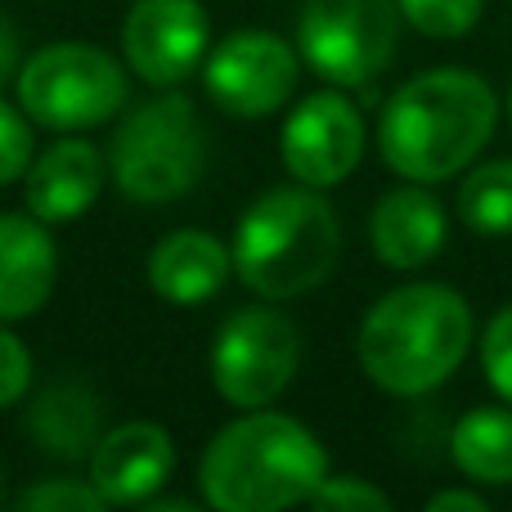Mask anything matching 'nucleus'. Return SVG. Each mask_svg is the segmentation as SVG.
<instances>
[{
  "instance_id": "aec40b11",
  "label": "nucleus",
  "mask_w": 512,
  "mask_h": 512,
  "mask_svg": "<svg viewBox=\"0 0 512 512\" xmlns=\"http://www.w3.org/2000/svg\"><path fill=\"white\" fill-rule=\"evenodd\" d=\"M400 18L436 41H459L481 23L486 0H396Z\"/></svg>"
},
{
  "instance_id": "1a4fd4ad",
  "label": "nucleus",
  "mask_w": 512,
  "mask_h": 512,
  "mask_svg": "<svg viewBox=\"0 0 512 512\" xmlns=\"http://www.w3.org/2000/svg\"><path fill=\"white\" fill-rule=\"evenodd\" d=\"M301 81V54L279 32H230L207 54L203 86L221 113L256 122V117L279 113Z\"/></svg>"
},
{
  "instance_id": "393cba45",
  "label": "nucleus",
  "mask_w": 512,
  "mask_h": 512,
  "mask_svg": "<svg viewBox=\"0 0 512 512\" xmlns=\"http://www.w3.org/2000/svg\"><path fill=\"white\" fill-rule=\"evenodd\" d=\"M27 391H32V351L0 319V409L18 405Z\"/></svg>"
},
{
  "instance_id": "dca6fc26",
  "label": "nucleus",
  "mask_w": 512,
  "mask_h": 512,
  "mask_svg": "<svg viewBox=\"0 0 512 512\" xmlns=\"http://www.w3.org/2000/svg\"><path fill=\"white\" fill-rule=\"evenodd\" d=\"M234 270V256L216 234L207 230H171L149 252V288L167 306H203L225 288Z\"/></svg>"
},
{
  "instance_id": "4be33fe9",
  "label": "nucleus",
  "mask_w": 512,
  "mask_h": 512,
  "mask_svg": "<svg viewBox=\"0 0 512 512\" xmlns=\"http://www.w3.org/2000/svg\"><path fill=\"white\" fill-rule=\"evenodd\" d=\"M18 508L23 512H99L108 508V499L95 490V481H77V477H54L41 481V486H27L18 495Z\"/></svg>"
},
{
  "instance_id": "6e6552de",
  "label": "nucleus",
  "mask_w": 512,
  "mask_h": 512,
  "mask_svg": "<svg viewBox=\"0 0 512 512\" xmlns=\"http://www.w3.org/2000/svg\"><path fill=\"white\" fill-rule=\"evenodd\" d=\"M301 364V333L270 306H243L212 342V382L225 405L265 409L292 387Z\"/></svg>"
},
{
  "instance_id": "cd10ccee",
  "label": "nucleus",
  "mask_w": 512,
  "mask_h": 512,
  "mask_svg": "<svg viewBox=\"0 0 512 512\" xmlns=\"http://www.w3.org/2000/svg\"><path fill=\"white\" fill-rule=\"evenodd\" d=\"M508 122H512V90H508Z\"/></svg>"
},
{
  "instance_id": "423d86ee",
  "label": "nucleus",
  "mask_w": 512,
  "mask_h": 512,
  "mask_svg": "<svg viewBox=\"0 0 512 512\" xmlns=\"http://www.w3.org/2000/svg\"><path fill=\"white\" fill-rule=\"evenodd\" d=\"M18 108L59 135L95 131L126 104V72L90 41H54L18 68Z\"/></svg>"
},
{
  "instance_id": "412c9836",
  "label": "nucleus",
  "mask_w": 512,
  "mask_h": 512,
  "mask_svg": "<svg viewBox=\"0 0 512 512\" xmlns=\"http://www.w3.org/2000/svg\"><path fill=\"white\" fill-rule=\"evenodd\" d=\"M32 158H36V122L18 104L0 99V185L23 180Z\"/></svg>"
},
{
  "instance_id": "6ab92c4d",
  "label": "nucleus",
  "mask_w": 512,
  "mask_h": 512,
  "mask_svg": "<svg viewBox=\"0 0 512 512\" xmlns=\"http://www.w3.org/2000/svg\"><path fill=\"white\" fill-rule=\"evenodd\" d=\"M459 216L472 234L508 239L512 234V158L481 162L459 185Z\"/></svg>"
},
{
  "instance_id": "f8f14e48",
  "label": "nucleus",
  "mask_w": 512,
  "mask_h": 512,
  "mask_svg": "<svg viewBox=\"0 0 512 512\" xmlns=\"http://www.w3.org/2000/svg\"><path fill=\"white\" fill-rule=\"evenodd\" d=\"M176 472V441L158 423H122L90 450V481L108 504H149Z\"/></svg>"
},
{
  "instance_id": "20e7f679",
  "label": "nucleus",
  "mask_w": 512,
  "mask_h": 512,
  "mask_svg": "<svg viewBox=\"0 0 512 512\" xmlns=\"http://www.w3.org/2000/svg\"><path fill=\"white\" fill-rule=\"evenodd\" d=\"M230 256L256 297L297 301L337 270L342 225L319 189L274 185L243 212Z\"/></svg>"
},
{
  "instance_id": "39448f33",
  "label": "nucleus",
  "mask_w": 512,
  "mask_h": 512,
  "mask_svg": "<svg viewBox=\"0 0 512 512\" xmlns=\"http://www.w3.org/2000/svg\"><path fill=\"white\" fill-rule=\"evenodd\" d=\"M113 180L131 203H176L198 185L207 167V135L189 95H167L140 104L122 117L113 135Z\"/></svg>"
},
{
  "instance_id": "2eb2a0df",
  "label": "nucleus",
  "mask_w": 512,
  "mask_h": 512,
  "mask_svg": "<svg viewBox=\"0 0 512 512\" xmlns=\"http://www.w3.org/2000/svg\"><path fill=\"white\" fill-rule=\"evenodd\" d=\"M59 248L32 212H0V319H32L50 301Z\"/></svg>"
},
{
  "instance_id": "f3484780",
  "label": "nucleus",
  "mask_w": 512,
  "mask_h": 512,
  "mask_svg": "<svg viewBox=\"0 0 512 512\" xmlns=\"http://www.w3.org/2000/svg\"><path fill=\"white\" fill-rule=\"evenodd\" d=\"M99 396L86 378H54L27 405V436L50 459H90L99 432Z\"/></svg>"
},
{
  "instance_id": "f257e3e1",
  "label": "nucleus",
  "mask_w": 512,
  "mask_h": 512,
  "mask_svg": "<svg viewBox=\"0 0 512 512\" xmlns=\"http://www.w3.org/2000/svg\"><path fill=\"white\" fill-rule=\"evenodd\" d=\"M499 126V95L472 68H432L396 90L382 108L378 149L400 180L441 185L472 167Z\"/></svg>"
},
{
  "instance_id": "4468645a",
  "label": "nucleus",
  "mask_w": 512,
  "mask_h": 512,
  "mask_svg": "<svg viewBox=\"0 0 512 512\" xmlns=\"http://www.w3.org/2000/svg\"><path fill=\"white\" fill-rule=\"evenodd\" d=\"M450 239L445 207L432 189L405 180V189H387L369 216V243L387 270H423Z\"/></svg>"
},
{
  "instance_id": "5701e85b",
  "label": "nucleus",
  "mask_w": 512,
  "mask_h": 512,
  "mask_svg": "<svg viewBox=\"0 0 512 512\" xmlns=\"http://www.w3.org/2000/svg\"><path fill=\"white\" fill-rule=\"evenodd\" d=\"M310 508L319 512H387L391 495L364 477H324L310 495Z\"/></svg>"
},
{
  "instance_id": "7ed1b4c3",
  "label": "nucleus",
  "mask_w": 512,
  "mask_h": 512,
  "mask_svg": "<svg viewBox=\"0 0 512 512\" xmlns=\"http://www.w3.org/2000/svg\"><path fill=\"white\" fill-rule=\"evenodd\" d=\"M328 477V454L310 427L270 409H243L239 423L221 427L198 463V490L221 512H279L310 504Z\"/></svg>"
},
{
  "instance_id": "a211bd4d",
  "label": "nucleus",
  "mask_w": 512,
  "mask_h": 512,
  "mask_svg": "<svg viewBox=\"0 0 512 512\" xmlns=\"http://www.w3.org/2000/svg\"><path fill=\"white\" fill-rule=\"evenodd\" d=\"M450 459L477 486H512V409H468L450 432Z\"/></svg>"
},
{
  "instance_id": "ddd939ff",
  "label": "nucleus",
  "mask_w": 512,
  "mask_h": 512,
  "mask_svg": "<svg viewBox=\"0 0 512 512\" xmlns=\"http://www.w3.org/2000/svg\"><path fill=\"white\" fill-rule=\"evenodd\" d=\"M108 180V158L90 140H59L32 158L23 176V203L36 221L63 225L95 207Z\"/></svg>"
},
{
  "instance_id": "0eeeda50",
  "label": "nucleus",
  "mask_w": 512,
  "mask_h": 512,
  "mask_svg": "<svg viewBox=\"0 0 512 512\" xmlns=\"http://www.w3.org/2000/svg\"><path fill=\"white\" fill-rule=\"evenodd\" d=\"M400 41L396 0H301L297 54L328 86H364L391 63Z\"/></svg>"
},
{
  "instance_id": "a878e982",
  "label": "nucleus",
  "mask_w": 512,
  "mask_h": 512,
  "mask_svg": "<svg viewBox=\"0 0 512 512\" xmlns=\"http://www.w3.org/2000/svg\"><path fill=\"white\" fill-rule=\"evenodd\" d=\"M427 512H490V499L477 490H436L427 499Z\"/></svg>"
},
{
  "instance_id": "bb28decb",
  "label": "nucleus",
  "mask_w": 512,
  "mask_h": 512,
  "mask_svg": "<svg viewBox=\"0 0 512 512\" xmlns=\"http://www.w3.org/2000/svg\"><path fill=\"white\" fill-rule=\"evenodd\" d=\"M18 59H23V50H18V32L5 23V18H0V86L18 77V68H23Z\"/></svg>"
},
{
  "instance_id": "b1692460",
  "label": "nucleus",
  "mask_w": 512,
  "mask_h": 512,
  "mask_svg": "<svg viewBox=\"0 0 512 512\" xmlns=\"http://www.w3.org/2000/svg\"><path fill=\"white\" fill-rule=\"evenodd\" d=\"M481 369L499 400L512 405V306H504L481 333Z\"/></svg>"
},
{
  "instance_id": "9d476101",
  "label": "nucleus",
  "mask_w": 512,
  "mask_h": 512,
  "mask_svg": "<svg viewBox=\"0 0 512 512\" xmlns=\"http://www.w3.org/2000/svg\"><path fill=\"white\" fill-rule=\"evenodd\" d=\"M283 167L297 185L333 189L364 158V117L342 90H315L288 113L279 131Z\"/></svg>"
},
{
  "instance_id": "f03ea898",
  "label": "nucleus",
  "mask_w": 512,
  "mask_h": 512,
  "mask_svg": "<svg viewBox=\"0 0 512 512\" xmlns=\"http://www.w3.org/2000/svg\"><path fill=\"white\" fill-rule=\"evenodd\" d=\"M477 319L450 283H409L369 306L355 337L364 378L387 396H427L463 369Z\"/></svg>"
},
{
  "instance_id": "9b49d317",
  "label": "nucleus",
  "mask_w": 512,
  "mask_h": 512,
  "mask_svg": "<svg viewBox=\"0 0 512 512\" xmlns=\"http://www.w3.org/2000/svg\"><path fill=\"white\" fill-rule=\"evenodd\" d=\"M212 23L198 0H135L122 23L126 63L140 81L171 90L203 63Z\"/></svg>"
}]
</instances>
